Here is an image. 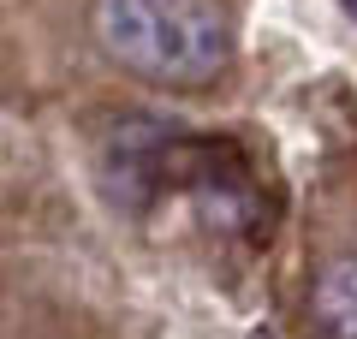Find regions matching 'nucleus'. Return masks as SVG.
<instances>
[{"instance_id":"obj_1","label":"nucleus","mask_w":357,"mask_h":339,"mask_svg":"<svg viewBox=\"0 0 357 339\" xmlns=\"http://www.w3.org/2000/svg\"><path fill=\"white\" fill-rule=\"evenodd\" d=\"M96 42L149 84H208L232 60V13L220 0H96Z\"/></svg>"},{"instance_id":"obj_2","label":"nucleus","mask_w":357,"mask_h":339,"mask_svg":"<svg viewBox=\"0 0 357 339\" xmlns=\"http://www.w3.org/2000/svg\"><path fill=\"white\" fill-rule=\"evenodd\" d=\"M310 315L328 339H357V256H328L310 280Z\"/></svg>"},{"instance_id":"obj_3","label":"nucleus","mask_w":357,"mask_h":339,"mask_svg":"<svg viewBox=\"0 0 357 339\" xmlns=\"http://www.w3.org/2000/svg\"><path fill=\"white\" fill-rule=\"evenodd\" d=\"M340 6H345V13H351V18H357V0H340Z\"/></svg>"}]
</instances>
